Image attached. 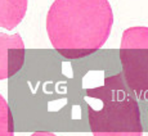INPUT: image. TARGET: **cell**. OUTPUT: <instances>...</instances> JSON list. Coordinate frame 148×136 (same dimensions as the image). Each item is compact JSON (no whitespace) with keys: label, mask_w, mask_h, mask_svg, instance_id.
<instances>
[{"label":"cell","mask_w":148,"mask_h":136,"mask_svg":"<svg viewBox=\"0 0 148 136\" xmlns=\"http://www.w3.org/2000/svg\"><path fill=\"white\" fill-rule=\"evenodd\" d=\"M122 78L138 99H148V27L126 28L120 45Z\"/></svg>","instance_id":"3957f363"},{"label":"cell","mask_w":148,"mask_h":136,"mask_svg":"<svg viewBox=\"0 0 148 136\" xmlns=\"http://www.w3.org/2000/svg\"><path fill=\"white\" fill-rule=\"evenodd\" d=\"M112 26L108 0H54L47 14L48 37L67 59L85 58L99 50Z\"/></svg>","instance_id":"6da1fadb"},{"label":"cell","mask_w":148,"mask_h":136,"mask_svg":"<svg viewBox=\"0 0 148 136\" xmlns=\"http://www.w3.org/2000/svg\"><path fill=\"white\" fill-rule=\"evenodd\" d=\"M30 136H57V135L52 134V132H47V131H38V132L31 134Z\"/></svg>","instance_id":"52a82bcc"},{"label":"cell","mask_w":148,"mask_h":136,"mask_svg":"<svg viewBox=\"0 0 148 136\" xmlns=\"http://www.w3.org/2000/svg\"><path fill=\"white\" fill-rule=\"evenodd\" d=\"M28 0H0V28L13 30L23 21Z\"/></svg>","instance_id":"5b68a950"},{"label":"cell","mask_w":148,"mask_h":136,"mask_svg":"<svg viewBox=\"0 0 148 136\" xmlns=\"http://www.w3.org/2000/svg\"><path fill=\"white\" fill-rule=\"evenodd\" d=\"M0 136H14L13 116L8 101L0 94Z\"/></svg>","instance_id":"8992f818"},{"label":"cell","mask_w":148,"mask_h":136,"mask_svg":"<svg viewBox=\"0 0 148 136\" xmlns=\"http://www.w3.org/2000/svg\"><path fill=\"white\" fill-rule=\"evenodd\" d=\"M86 96L101 104L94 108L88 103L93 136H143L138 101L129 94L122 75L106 77L102 86L86 89Z\"/></svg>","instance_id":"7a4b0ae2"},{"label":"cell","mask_w":148,"mask_h":136,"mask_svg":"<svg viewBox=\"0 0 148 136\" xmlns=\"http://www.w3.org/2000/svg\"><path fill=\"white\" fill-rule=\"evenodd\" d=\"M25 63V42L19 33L0 32V80L14 76Z\"/></svg>","instance_id":"277c9868"}]
</instances>
